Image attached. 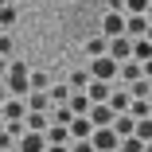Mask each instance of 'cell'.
Returning a JSON list of instances; mask_svg holds the SVG:
<instances>
[{"label":"cell","mask_w":152,"mask_h":152,"mask_svg":"<svg viewBox=\"0 0 152 152\" xmlns=\"http://www.w3.org/2000/svg\"><path fill=\"white\" fill-rule=\"evenodd\" d=\"M0 129H4V113H0Z\"/></svg>","instance_id":"cell-34"},{"label":"cell","mask_w":152,"mask_h":152,"mask_svg":"<svg viewBox=\"0 0 152 152\" xmlns=\"http://www.w3.org/2000/svg\"><path fill=\"white\" fill-rule=\"evenodd\" d=\"M133 125H137V117H133L129 109H125V113H113V129H117V137H129Z\"/></svg>","instance_id":"cell-14"},{"label":"cell","mask_w":152,"mask_h":152,"mask_svg":"<svg viewBox=\"0 0 152 152\" xmlns=\"http://www.w3.org/2000/svg\"><path fill=\"white\" fill-rule=\"evenodd\" d=\"M133 133H137L140 140H152V113H148V117H137V125H133Z\"/></svg>","instance_id":"cell-21"},{"label":"cell","mask_w":152,"mask_h":152,"mask_svg":"<svg viewBox=\"0 0 152 152\" xmlns=\"http://www.w3.org/2000/svg\"><path fill=\"white\" fill-rule=\"evenodd\" d=\"M66 105H70L74 113H90V105H94V102H90V94H86V90H70Z\"/></svg>","instance_id":"cell-13"},{"label":"cell","mask_w":152,"mask_h":152,"mask_svg":"<svg viewBox=\"0 0 152 152\" xmlns=\"http://www.w3.org/2000/svg\"><path fill=\"white\" fill-rule=\"evenodd\" d=\"M0 55H4V58H16V39H12V31H0Z\"/></svg>","instance_id":"cell-22"},{"label":"cell","mask_w":152,"mask_h":152,"mask_svg":"<svg viewBox=\"0 0 152 152\" xmlns=\"http://www.w3.org/2000/svg\"><path fill=\"white\" fill-rule=\"evenodd\" d=\"M90 144H94L98 152H117L121 148V137H117L113 125H98L94 133H90Z\"/></svg>","instance_id":"cell-2"},{"label":"cell","mask_w":152,"mask_h":152,"mask_svg":"<svg viewBox=\"0 0 152 152\" xmlns=\"http://www.w3.org/2000/svg\"><path fill=\"white\" fill-rule=\"evenodd\" d=\"M12 27H16V0L0 4V31H12Z\"/></svg>","instance_id":"cell-17"},{"label":"cell","mask_w":152,"mask_h":152,"mask_svg":"<svg viewBox=\"0 0 152 152\" xmlns=\"http://www.w3.org/2000/svg\"><path fill=\"white\" fill-rule=\"evenodd\" d=\"M105 102H109V109H113V113H125V109H129V102H133V94H129V90H117V86H113Z\"/></svg>","instance_id":"cell-10"},{"label":"cell","mask_w":152,"mask_h":152,"mask_svg":"<svg viewBox=\"0 0 152 152\" xmlns=\"http://www.w3.org/2000/svg\"><path fill=\"white\" fill-rule=\"evenodd\" d=\"M0 4H8V0H0Z\"/></svg>","instance_id":"cell-35"},{"label":"cell","mask_w":152,"mask_h":152,"mask_svg":"<svg viewBox=\"0 0 152 152\" xmlns=\"http://www.w3.org/2000/svg\"><path fill=\"white\" fill-rule=\"evenodd\" d=\"M102 35H105V39L125 35V12H121V8H109V12H105V20H102Z\"/></svg>","instance_id":"cell-4"},{"label":"cell","mask_w":152,"mask_h":152,"mask_svg":"<svg viewBox=\"0 0 152 152\" xmlns=\"http://www.w3.org/2000/svg\"><path fill=\"white\" fill-rule=\"evenodd\" d=\"M82 51H86L90 58H98V55H105V51H109V39H105V35H94V39H86V47H82Z\"/></svg>","instance_id":"cell-18"},{"label":"cell","mask_w":152,"mask_h":152,"mask_svg":"<svg viewBox=\"0 0 152 152\" xmlns=\"http://www.w3.org/2000/svg\"><path fill=\"white\" fill-rule=\"evenodd\" d=\"M109 90H113V82H102V78H90V86H86V94H90V102H105V98H109Z\"/></svg>","instance_id":"cell-12"},{"label":"cell","mask_w":152,"mask_h":152,"mask_svg":"<svg viewBox=\"0 0 152 152\" xmlns=\"http://www.w3.org/2000/svg\"><path fill=\"white\" fill-rule=\"evenodd\" d=\"M4 98H8V90H4V78H0V102H4Z\"/></svg>","instance_id":"cell-31"},{"label":"cell","mask_w":152,"mask_h":152,"mask_svg":"<svg viewBox=\"0 0 152 152\" xmlns=\"http://www.w3.org/2000/svg\"><path fill=\"white\" fill-rule=\"evenodd\" d=\"M16 148H20V152H43V148H47V137L35 133V129H27V133L16 140Z\"/></svg>","instance_id":"cell-7"},{"label":"cell","mask_w":152,"mask_h":152,"mask_svg":"<svg viewBox=\"0 0 152 152\" xmlns=\"http://www.w3.org/2000/svg\"><path fill=\"white\" fill-rule=\"evenodd\" d=\"M86 117L94 121V129H98V125H113V109H109V102H94Z\"/></svg>","instance_id":"cell-9"},{"label":"cell","mask_w":152,"mask_h":152,"mask_svg":"<svg viewBox=\"0 0 152 152\" xmlns=\"http://www.w3.org/2000/svg\"><path fill=\"white\" fill-rule=\"evenodd\" d=\"M70 152H98V148L90 144V137H86V140H70Z\"/></svg>","instance_id":"cell-27"},{"label":"cell","mask_w":152,"mask_h":152,"mask_svg":"<svg viewBox=\"0 0 152 152\" xmlns=\"http://www.w3.org/2000/svg\"><path fill=\"white\" fill-rule=\"evenodd\" d=\"M109 55L117 58V63L133 58V39H129V35H113V39H109Z\"/></svg>","instance_id":"cell-8"},{"label":"cell","mask_w":152,"mask_h":152,"mask_svg":"<svg viewBox=\"0 0 152 152\" xmlns=\"http://www.w3.org/2000/svg\"><path fill=\"white\" fill-rule=\"evenodd\" d=\"M144 152H152V140H144Z\"/></svg>","instance_id":"cell-33"},{"label":"cell","mask_w":152,"mask_h":152,"mask_svg":"<svg viewBox=\"0 0 152 152\" xmlns=\"http://www.w3.org/2000/svg\"><path fill=\"white\" fill-rule=\"evenodd\" d=\"M0 148H16V133L12 129H0Z\"/></svg>","instance_id":"cell-26"},{"label":"cell","mask_w":152,"mask_h":152,"mask_svg":"<svg viewBox=\"0 0 152 152\" xmlns=\"http://www.w3.org/2000/svg\"><path fill=\"white\" fill-rule=\"evenodd\" d=\"M133 58H137V63H144V58H152V39H133Z\"/></svg>","instance_id":"cell-19"},{"label":"cell","mask_w":152,"mask_h":152,"mask_svg":"<svg viewBox=\"0 0 152 152\" xmlns=\"http://www.w3.org/2000/svg\"><path fill=\"white\" fill-rule=\"evenodd\" d=\"M0 78H4V90H8V94H16V98H27V94H31V82H27L31 70H27L20 58H8V66H4Z\"/></svg>","instance_id":"cell-1"},{"label":"cell","mask_w":152,"mask_h":152,"mask_svg":"<svg viewBox=\"0 0 152 152\" xmlns=\"http://www.w3.org/2000/svg\"><path fill=\"white\" fill-rule=\"evenodd\" d=\"M43 152H70V144H47Z\"/></svg>","instance_id":"cell-30"},{"label":"cell","mask_w":152,"mask_h":152,"mask_svg":"<svg viewBox=\"0 0 152 152\" xmlns=\"http://www.w3.org/2000/svg\"><path fill=\"white\" fill-rule=\"evenodd\" d=\"M4 66H8V58H4V55H0V74H4Z\"/></svg>","instance_id":"cell-32"},{"label":"cell","mask_w":152,"mask_h":152,"mask_svg":"<svg viewBox=\"0 0 152 152\" xmlns=\"http://www.w3.org/2000/svg\"><path fill=\"white\" fill-rule=\"evenodd\" d=\"M23 102H27V109H47L51 113V94H47V90H31Z\"/></svg>","instance_id":"cell-16"},{"label":"cell","mask_w":152,"mask_h":152,"mask_svg":"<svg viewBox=\"0 0 152 152\" xmlns=\"http://www.w3.org/2000/svg\"><path fill=\"white\" fill-rule=\"evenodd\" d=\"M129 94H133V98H148V94H152V78L140 74L137 82H129Z\"/></svg>","instance_id":"cell-20"},{"label":"cell","mask_w":152,"mask_h":152,"mask_svg":"<svg viewBox=\"0 0 152 152\" xmlns=\"http://www.w3.org/2000/svg\"><path fill=\"white\" fill-rule=\"evenodd\" d=\"M121 8H125V12H144V8H148V0H125Z\"/></svg>","instance_id":"cell-28"},{"label":"cell","mask_w":152,"mask_h":152,"mask_svg":"<svg viewBox=\"0 0 152 152\" xmlns=\"http://www.w3.org/2000/svg\"><path fill=\"white\" fill-rule=\"evenodd\" d=\"M43 137H47V144H70V129H66V125H58V121H51Z\"/></svg>","instance_id":"cell-11"},{"label":"cell","mask_w":152,"mask_h":152,"mask_svg":"<svg viewBox=\"0 0 152 152\" xmlns=\"http://www.w3.org/2000/svg\"><path fill=\"white\" fill-rule=\"evenodd\" d=\"M117 78L121 82H137L140 78V63H137V58H125V63L117 66Z\"/></svg>","instance_id":"cell-15"},{"label":"cell","mask_w":152,"mask_h":152,"mask_svg":"<svg viewBox=\"0 0 152 152\" xmlns=\"http://www.w3.org/2000/svg\"><path fill=\"white\" fill-rule=\"evenodd\" d=\"M148 102H152V94H148Z\"/></svg>","instance_id":"cell-36"},{"label":"cell","mask_w":152,"mask_h":152,"mask_svg":"<svg viewBox=\"0 0 152 152\" xmlns=\"http://www.w3.org/2000/svg\"><path fill=\"white\" fill-rule=\"evenodd\" d=\"M27 82H31V90H47V74H43V70H31Z\"/></svg>","instance_id":"cell-25"},{"label":"cell","mask_w":152,"mask_h":152,"mask_svg":"<svg viewBox=\"0 0 152 152\" xmlns=\"http://www.w3.org/2000/svg\"><path fill=\"white\" fill-rule=\"evenodd\" d=\"M90 78H94L90 70H74V74H70V90H86V86H90Z\"/></svg>","instance_id":"cell-24"},{"label":"cell","mask_w":152,"mask_h":152,"mask_svg":"<svg viewBox=\"0 0 152 152\" xmlns=\"http://www.w3.org/2000/svg\"><path fill=\"white\" fill-rule=\"evenodd\" d=\"M47 94H51V105H66V98H70V86H51Z\"/></svg>","instance_id":"cell-23"},{"label":"cell","mask_w":152,"mask_h":152,"mask_svg":"<svg viewBox=\"0 0 152 152\" xmlns=\"http://www.w3.org/2000/svg\"><path fill=\"white\" fill-rule=\"evenodd\" d=\"M0 113H4V121H23L27 102H23V98H16V94H8L4 102H0Z\"/></svg>","instance_id":"cell-5"},{"label":"cell","mask_w":152,"mask_h":152,"mask_svg":"<svg viewBox=\"0 0 152 152\" xmlns=\"http://www.w3.org/2000/svg\"><path fill=\"white\" fill-rule=\"evenodd\" d=\"M117 66H121V63H117L109 51H105V55H98V58H90V74L102 78V82H113V78H117Z\"/></svg>","instance_id":"cell-3"},{"label":"cell","mask_w":152,"mask_h":152,"mask_svg":"<svg viewBox=\"0 0 152 152\" xmlns=\"http://www.w3.org/2000/svg\"><path fill=\"white\" fill-rule=\"evenodd\" d=\"M140 74H144V78H152V58H144V63H140Z\"/></svg>","instance_id":"cell-29"},{"label":"cell","mask_w":152,"mask_h":152,"mask_svg":"<svg viewBox=\"0 0 152 152\" xmlns=\"http://www.w3.org/2000/svg\"><path fill=\"white\" fill-rule=\"evenodd\" d=\"M66 129H70V140H86L90 133H94V121H90L86 113H74V117H70V125H66Z\"/></svg>","instance_id":"cell-6"}]
</instances>
